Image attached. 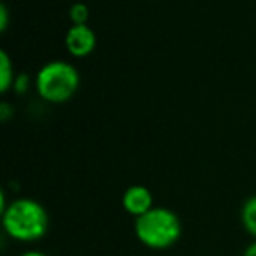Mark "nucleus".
Here are the masks:
<instances>
[{"label": "nucleus", "mask_w": 256, "mask_h": 256, "mask_svg": "<svg viewBox=\"0 0 256 256\" xmlns=\"http://www.w3.org/2000/svg\"><path fill=\"white\" fill-rule=\"evenodd\" d=\"M2 226L11 238L34 242L46 235L50 218L42 204L34 198H14L2 210Z\"/></svg>", "instance_id": "f257e3e1"}, {"label": "nucleus", "mask_w": 256, "mask_h": 256, "mask_svg": "<svg viewBox=\"0 0 256 256\" xmlns=\"http://www.w3.org/2000/svg\"><path fill=\"white\" fill-rule=\"evenodd\" d=\"M134 232L140 244L162 251L172 248L181 238L182 224L174 210L167 207H153L150 212L136 218Z\"/></svg>", "instance_id": "f03ea898"}, {"label": "nucleus", "mask_w": 256, "mask_h": 256, "mask_svg": "<svg viewBox=\"0 0 256 256\" xmlns=\"http://www.w3.org/2000/svg\"><path fill=\"white\" fill-rule=\"evenodd\" d=\"M79 72L72 64L53 60L44 64L34 79L37 95L50 104L68 102L79 88Z\"/></svg>", "instance_id": "7ed1b4c3"}, {"label": "nucleus", "mask_w": 256, "mask_h": 256, "mask_svg": "<svg viewBox=\"0 0 256 256\" xmlns=\"http://www.w3.org/2000/svg\"><path fill=\"white\" fill-rule=\"evenodd\" d=\"M65 48L74 58H84L96 48V36L88 25H72L65 34Z\"/></svg>", "instance_id": "20e7f679"}, {"label": "nucleus", "mask_w": 256, "mask_h": 256, "mask_svg": "<svg viewBox=\"0 0 256 256\" xmlns=\"http://www.w3.org/2000/svg\"><path fill=\"white\" fill-rule=\"evenodd\" d=\"M121 206L126 210L128 214L139 218L142 214L150 212L154 207L153 193L146 188V186L134 184L130 188H126V192L123 193V198H121Z\"/></svg>", "instance_id": "39448f33"}, {"label": "nucleus", "mask_w": 256, "mask_h": 256, "mask_svg": "<svg viewBox=\"0 0 256 256\" xmlns=\"http://www.w3.org/2000/svg\"><path fill=\"white\" fill-rule=\"evenodd\" d=\"M16 72H14V65H12L11 58L6 51H0V92L8 93L9 90H12L16 79Z\"/></svg>", "instance_id": "423d86ee"}, {"label": "nucleus", "mask_w": 256, "mask_h": 256, "mask_svg": "<svg viewBox=\"0 0 256 256\" xmlns=\"http://www.w3.org/2000/svg\"><path fill=\"white\" fill-rule=\"evenodd\" d=\"M240 220L246 232L256 240V195L249 196L240 209Z\"/></svg>", "instance_id": "0eeeda50"}, {"label": "nucleus", "mask_w": 256, "mask_h": 256, "mask_svg": "<svg viewBox=\"0 0 256 256\" xmlns=\"http://www.w3.org/2000/svg\"><path fill=\"white\" fill-rule=\"evenodd\" d=\"M68 20H70L72 25H88L90 8L82 2H76L68 9Z\"/></svg>", "instance_id": "6e6552de"}, {"label": "nucleus", "mask_w": 256, "mask_h": 256, "mask_svg": "<svg viewBox=\"0 0 256 256\" xmlns=\"http://www.w3.org/2000/svg\"><path fill=\"white\" fill-rule=\"evenodd\" d=\"M30 84H32V79H30L28 74H18L14 79V84H12V90L18 95H25L30 90Z\"/></svg>", "instance_id": "1a4fd4ad"}, {"label": "nucleus", "mask_w": 256, "mask_h": 256, "mask_svg": "<svg viewBox=\"0 0 256 256\" xmlns=\"http://www.w3.org/2000/svg\"><path fill=\"white\" fill-rule=\"evenodd\" d=\"M9 26V9L6 4L0 6V32H6Z\"/></svg>", "instance_id": "9d476101"}, {"label": "nucleus", "mask_w": 256, "mask_h": 256, "mask_svg": "<svg viewBox=\"0 0 256 256\" xmlns=\"http://www.w3.org/2000/svg\"><path fill=\"white\" fill-rule=\"evenodd\" d=\"M14 114V110H12V107L9 106L8 102H2L0 104V120L2 121H8L9 118Z\"/></svg>", "instance_id": "9b49d317"}, {"label": "nucleus", "mask_w": 256, "mask_h": 256, "mask_svg": "<svg viewBox=\"0 0 256 256\" xmlns=\"http://www.w3.org/2000/svg\"><path fill=\"white\" fill-rule=\"evenodd\" d=\"M242 256H256V240L246 248V251L242 252Z\"/></svg>", "instance_id": "f8f14e48"}, {"label": "nucleus", "mask_w": 256, "mask_h": 256, "mask_svg": "<svg viewBox=\"0 0 256 256\" xmlns=\"http://www.w3.org/2000/svg\"><path fill=\"white\" fill-rule=\"evenodd\" d=\"M20 256H48V254H44V252H40V251H26Z\"/></svg>", "instance_id": "ddd939ff"}]
</instances>
